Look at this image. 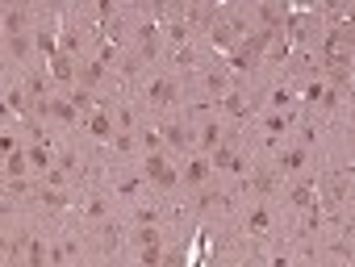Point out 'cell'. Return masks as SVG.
<instances>
[{
  "label": "cell",
  "instance_id": "1",
  "mask_svg": "<svg viewBox=\"0 0 355 267\" xmlns=\"http://www.w3.org/2000/svg\"><path fill=\"white\" fill-rule=\"evenodd\" d=\"M284 180H293V176H301V172H313V163H318V155L309 151V147H301V142H284L272 159H268Z\"/></svg>",
  "mask_w": 355,
  "mask_h": 267
},
{
  "label": "cell",
  "instance_id": "5",
  "mask_svg": "<svg viewBox=\"0 0 355 267\" xmlns=\"http://www.w3.org/2000/svg\"><path fill=\"white\" fill-rule=\"evenodd\" d=\"M130 250H134V259H138L142 267H159V263H163V250H167V246H130Z\"/></svg>",
  "mask_w": 355,
  "mask_h": 267
},
{
  "label": "cell",
  "instance_id": "4",
  "mask_svg": "<svg viewBox=\"0 0 355 267\" xmlns=\"http://www.w3.org/2000/svg\"><path fill=\"white\" fill-rule=\"evenodd\" d=\"M34 176V163H30V151H26V138L5 155V180H30ZM38 180V176H34Z\"/></svg>",
  "mask_w": 355,
  "mask_h": 267
},
{
  "label": "cell",
  "instance_id": "2",
  "mask_svg": "<svg viewBox=\"0 0 355 267\" xmlns=\"http://www.w3.org/2000/svg\"><path fill=\"white\" fill-rule=\"evenodd\" d=\"M175 163H180V188H184V192L205 188L209 180H218V176H214V167H209V155H201V151L175 155Z\"/></svg>",
  "mask_w": 355,
  "mask_h": 267
},
{
  "label": "cell",
  "instance_id": "3",
  "mask_svg": "<svg viewBox=\"0 0 355 267\" xmlns=\"http://www.w3.org/2000/svg\"><path fill=\"white\" fill-rule=\"evenodd\" d=\"M34 26H38V9H26V5H9L5 17H0V34H5V38L34 34Z\"/></svg>",
  "mask_w": 355,
  "mask_h": 267
}]
</instances>
